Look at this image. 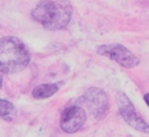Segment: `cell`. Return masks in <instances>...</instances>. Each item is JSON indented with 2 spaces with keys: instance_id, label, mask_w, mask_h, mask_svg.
Returning <instances> with one entry per match:
<instances>
[{
  "instance_id": "obj_1",
  "label": "cell",
  "mask_w": 149,
  "mask_h": 137,
  "mask_svg": "<svg viewBox=\"0 0 149 137\" xmlns=\"http://www.w3.org/2000/svg\"><path fill=\"white\" fill-rule=\"evenodd\" d=\"M72 5L68 0H44L36 5L31 10V16L49 30H58L70 22Z\"/></svg>"
},
{
  "instance_id": "obj_2",
  "label": "cell",
  "mask_w": 149,
  "mask_h": 137,
  "mask_svg": "<svg viewBox=\"0 0 149 137\" xmlns=\"http://www.w3.org/2000/svg\"><path fill=\"white\" fill-rule=\"evenodd\" d=\"M29 52L26 45L16 37L0 38V71L15 73L23 70L29 63Z\"/></svg>"
},
{
  "instance_id": "obj_3",
  "label": "cell",
  "mask_w": 149,
  "mask_h": 137,
  "mask_svg": "<svg viewBox=\"0 0 149 137\" xmlns=\"http://www.w3.org/2000/svg\"><path fill=\"white\" fill-rule=\"evenodd\" d=\"M98 53L101 56H106L109 59L116 62L123 67L132 68L139 65V58L126 46L121 44H104L98 48Z\"/></svg>"
},
{
  "instance_id": "obj_4",
  "label": "cell",
  "mask_w": 149,
  "mask_h": 137,
  "mask_svg": "<svg viewBox=\"0 0 149 137\" xmlns=\"http://www.w3.org/2000/svg\"><path fill=\"white\" fill-rule=\"evenodd\" d=\"M118 103H119V113L123 117V120L134 129L140 130L142 132L149 134V124L146 123V121L136 113L133 103L130 100L123 94L120 93L118 98Z\"/></svg>"
},
{
  "instance_id": "obj_5",
  "label": "cell",
  "mask_w": 149,
  "mask_h": 137,
  "mask_svg": "<svg viewBox=\"0 0 149 137\" xmlns=\"http://www.w3.org/2000/svg\"><path fill=\"white\" fill-rule=\"evenodd\" d=\"M84 102L95 118H102L108 110V96L99 88H88L84 94Z\"/></svg>"
},
{
  "instance_id": "obj_6",
  "label": "cell",
  "mask_w": 149,
  "mask_h": 137,
  "mask_svg": "<svg viewBox=\"0 0 149 137\" xmlns=\"http://www.w3.org/2000/svg\"><path fill=\"white\" fill-rule=\"evenodd\" d=\"M86 115L81 107L79 106H69L66 107L61 116V128L68 134H73L78 131L85 123Z\"/></svg>"
},
{
  "instance_id": "obj_7",
  "label": "cell",
  "mask_w": 149,
  "mask_h": 137,
  "mask_svg": "<svg viewBox=\"0 0 149 137\" xmlns=\"http://www.w3.org/2000/svg\"><path fill=\"white\" fill-rule=\"evenodd\" d=\"M58 91L57 84H42L33 89V96L35 99H45L54 95Z\"/></svg>"
},
{
  "instance_id": "obj_8",
  "label": "cell",
  "mask_w": 149,
  "mask_h": 137,
  "mask_svg": "<svg viewBox=\"0 0 149 137\" xmlns=\"http://www.w3.org/2000/svg\"><path fill=\"white\" fill-rule=\"evenodd\" d=\"M16 114L15 107L12 102L0 99V117H2L6 121H12Z\"/></svg>"
},
{
  "instance_id": "obj_9",
  "label": "cell",
  "mask_w": 149,
  "mask_h": 137,
  "mask_svg": "<svg viewBox=\"0 0 149 137\" xmlns=\"http://www.w3.org/2000/svg\"><path fill=\"white\" fill-rule=\"evenodd\" d=\"M143 99H144V101H146V103L148 104V107H149V93H147V94H144V96H143Z\"/></svg>"
},
{
  "instance_id": "obj_10",
  "label": "cell",
  "mask_w": 149,
  "mask_h": 137,
  "mask_svg": "<svg viewBox=\"0 0 149 137\" xmlns=\"http://www.w3.org/2000/svg\"><path fill=\"white\" fill-rule=\"evenodd\" d=\"M1 85H2V72L0 71V87H1Z\"/></svg>"
}]
</instances>
